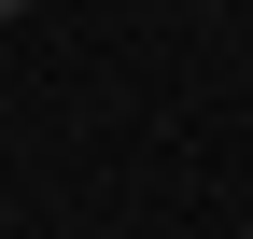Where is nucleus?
I'll return each mask as SVG.
<instances>
[{
  "instance_id": "1",
  "label": "nucleus",
  "mask_w": 253,
  "mask_h": 239,
  "mask_svg": "<svg viewBox=\"0 0 253 239\" xmlns=\"http://www.w3.org/2000/svg\"><path fill=\"white\" fill-rule=\"evenodd\" d=\"M0 14H28V0H0Z\"/></svg>"
}]
</instances>
